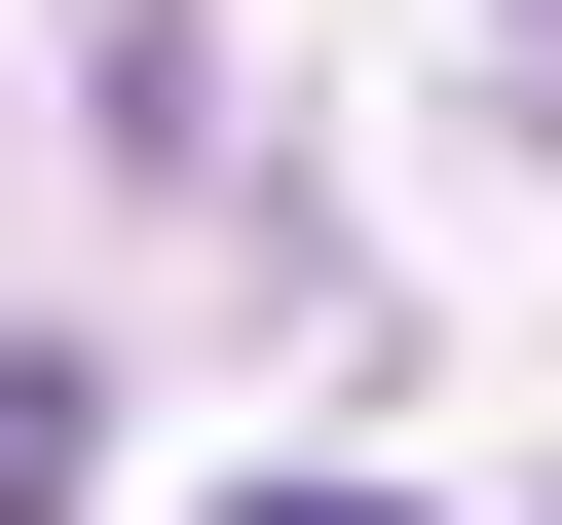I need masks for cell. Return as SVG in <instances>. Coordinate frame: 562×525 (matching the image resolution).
Here are the masks:
<instances>
[{
	"mask_svg": "<svg viewBox=\"0 0 562 525\" xmlns=\"http://www.w3.org/2000/svg\"><path fill=\"white\" fill-rule=\"evenodd\" d=\"M0 525H76V376H0Z\"/></svg>",
	"mask_w": 562,
	"mask_h": 525,
	"instance_id": "cell-1",
	"label": "cell"
},
{
	"mask_svg": "<svg viewBox=\"0 0 562 525\" xmlns=\"http://www.w3.org/2000/svg\"><path fill=\"white\" fill-rule=\"evenodd\" d=\"M525 38H562V0H525Z\"/></svg>",
	"mask_w": 562,
	"mask_h": 525,
	"instance_id": "cell-3",
	"label": "cell"
},
{
	"mask_svg": "<svg viewBox=\"0 0 562 525\" xmlns=\"http://www.w3.org/2000/svg\"><path fill=\"white\" fill-rule=\"evenodd\" d=\"M225 525H413V488H225Z\"/></svg>",
	"mask_w": 562,
	"mask_h": 525,
	"instance_id": "cell-2",
	"label": "cell"
}]
</instances>
